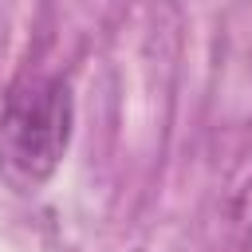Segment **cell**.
I'll return each instance as SVG.
<instances>
[{"instance_id": "1", "label": "cell", "mask_w": 252, "mask_h": 252, "mask_svg": "<svg viewBox=\"0 0 252 252\" xmlns=\"http://www.w3.org/2000/svg\"><path fill=\"white\" fill-rule=\"evenodd\" d=\"M75 130V94L63 75L28 71L0 102V181L16 193L43 189Z\"/></svg>"}, {"instance_id": "2", "label": "cell", "mask_w": 252, "mask_h": 252, "mask_svg": "<svg viewBox=\"0 0 252 252\" xmlns=\"http://www.w3.org/2000/svg\"><path fill=\"white\" fill-rule=\"evenodd\" d=\"M220 220H224V244H220V252H252V177L232 189Z\"/></svg>"}]
</instances>
